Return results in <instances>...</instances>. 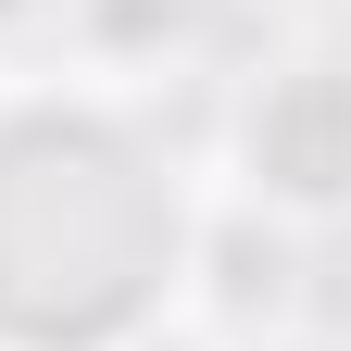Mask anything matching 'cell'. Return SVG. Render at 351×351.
Here are the masks:
<instances>
[{
	"label": "cell",
	"instance_id": "7a4b0ae2",
	"mask_svg": "<svg viewBox=\"0 0 351 351\" xmlns=\"http://www.w3.org/2000/svg\"><path fill=\"white\" fill-rule=\"evenodd\" d=\"M239 189L289 226L351 213V63H276L239 113Z\"/></svg>",
	"mask_w": 351,
	"mask_h": 351
},
{
	"label": "cell",
	"instance_id": "6da1fadb",
	"mask_svg": "<svg viewBox=\"0 0 351 351\" xmlns=\"http://www.w3.org/2000/svg\"><path fill=\"white\" fill-rule=\"evenodd\" d=\"M201 213L101 88H0V351H125L176 314Z\"/></svg>",
	"mask_w": 351,
	"mask_h": 351
}]
</instances>
